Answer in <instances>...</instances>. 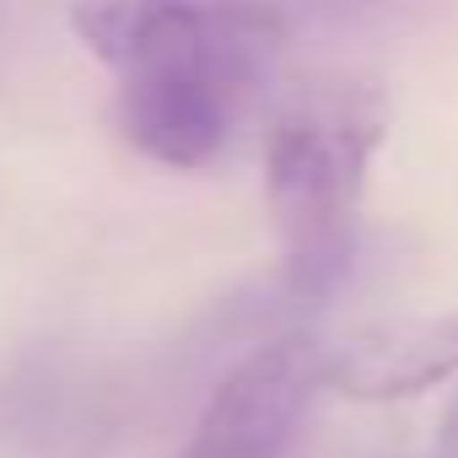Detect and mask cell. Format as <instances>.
<instances>
[{
  "instance_id": "cell-1",
  "label": "cell",
  "mask_w": 458,
  "mask_h": 458,
  "mask_svg": "<svg viewBox=\"0 0 458 458\" xmlns=\"http://www.w3.org/2000/svg\"><path fill=\"white\" fill-rule=\"evenodd\" d=\"M71 28L119 76V135L162 167H205L286 44L281 0H76Z\"/></svg>"
},
{
  "instance_id": "cell-2",
  "label": "cell",
  "mask_w": 458,
  "mask_h": 458,
  "mask_svg": "<svg viewBox=\"0 0 458 458\" xmlns=\"http://www.w3.org/2000/svg\"><path fill=\"white\" fill-rule=\"evenodd\" d=\"M383 140V98L361 81L297 87L265 135V199L286 249L297 297H318L345 276L356 205Z\"/></svg>"
},
{
  "instance_id": "cell-3",
  "label": "cell",
  "mask_w": 458,
  "mask_h": 458,
  "mask_svg": "<svg viewBox=\"0 0 458 458\" xmlns=\"http://www.w3.org/2000/svg\"><path fill=\"white\" fill-rule=\"evenodd\" d=\"M324 361H329V351L302 335L254 351L210 394V404L178 458H281L313 388L324 383Z\"/></svg>"
},
{
  "instance_id": "cell-4",
  "label": "cell",
  "mask_w": 458,
  "mask_h": 458,
  "mask_svg": "<svg viewBox=\"0 0 458 458\" xmlns=\"http://www.w3.org/2000/svg\"><path fill=\"white\" fill-rule=\"evenodd\" d=\"M458 372V313L437 318H399L351 335L329 351L324 383L351 399H410Z\"/></svg>"
},
{
  "instance_id": "cell-5",
  "label": "cell",
  "mask_w": 458,
  "mask_h": 458,
  "mask_svg": "<svg viewBox=\"0 0 458 458\" xmlns=\"http://www.w3.org/2000/svg\"><path fill=\"white\" fill-rule=\"evenodd\" d=\"M297 6H308V12H318V17H340V12L372 6V0H297Z\"/></svg>"
}]
</instances>
